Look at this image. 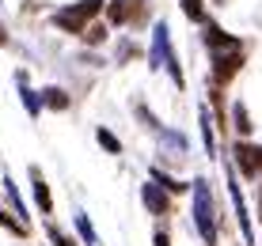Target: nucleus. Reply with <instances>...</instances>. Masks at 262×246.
<instances>
[{
  "label": "nucleus",
  "mask_w": 262,
  "mask_h": 246,
  "mask_svg": "<svg viewBox=\"0 0 262 246\" xmlns=\"http://www.w3.org/2000/svg\"><path fill=\"white\" fill-rule=\"evenodd\" d=\"M190 193H194V208H190V216H194L198 235H202V242H205V246H216V205H213V189H209V182H205V178H194V182H190Z\"/></svg>",
  "instance_id": "f257e3e1"
},
{
  "label": "nucleus",
  "mask_w": 262,
  "mask_h": 246,
  "mask_svg": "<svg viewBox=\"0 0 262 246\" xmlns=\"http://www.w3.org/2000/svg\"><path fill=\"white\" fill-rule=\"evenodd\" d=\"M148 68H167V72H171V80H175V87H179V91L186 87L183 65H179L175 50H171V31H167V23H164V19L152 27V42H148Z\"/></svg>",
  "instance_id": "f03ea898"
},
{
  "label": "nucleus",
  "mask_w": 262,
  "mask_h": 246,
  "mask_svg": "<svg viewBox=\"0 0 262 246\" xmlns=\"http://www.w3.org/2000/svg\"><path fill=\"white\" fill-rule=\"evenodd\" d=\"M99 12H106V0H76V4H69V8H57V12L50 15V23L57 27V31L76 34V38H80Z\"/></svg>",
  "instance_id": "7ed1b4c3"
},
{
  "label": "nucleus",
  "mask_w": 262,
  "mask_h": 246,
  "mask_svg": "<svg viewBox=\"0 0 262 246\" xmlns=\"http://www.w3.org/2000/svg\"><path fill=\"white\" fill-rule=\"evenodd\" d=\"M209 57H213V65H209V80H213V87H228L232 80L239 76V68H243V50L209 53Z\"/></svg>",
  "instance_id": "20e7f679"
},
{
  "label": "nucleus",
  "mask_w": 262,
  "mask_h": 246,
  "mask_svg": "<svg viewBox=\"0 0 262 246\" xmlns=\"http://www.w3.org/2000/svg\"><path fill=\"white\" fill-rule=\"evenodd\" d=\"M202 42H205V50H209V53H228V50H243V38H239V34H228L224 27H216L213 19L202 27Z\"/></svg>",
  "instance_id": "39448f33"
},
{
  "label": "nucleus",
  "mask_w": 262,
  "mask_h": 246,
  "mask_svg": "<svg viewBox=\"0 0 262 246\" xmlns=\"http://www.w3.org/2000/svg\"><path fill=\"white\" fill-rule=\"evenodd\" d=\"M228 193H232V208H236V220H239V231H243V242L255 246V227H251V216H247V201L239 193V182H236V170L228 167Z\"/></svg>",
  "instance_id": "423d86ee"
},
{
  "label": "nucleus",
  "mask_w": 262,
  "mask_h": 246,
  "mask_svg": "<svg viewBox=\"0 0 262 246\" xmlns=\"http://www.w3.org/2000/svg\"><path fill=\"white\" fill-rule=\"evenodd\" d=\"M236 167H239V175H243V178L262 175V144L236 140Z\"/></svg>",
  "instance_id": "0eeeda50"
},
{
  "label": "nucleus",
  "mask_w": 262,
  "mask_h": 246,
  "mask_svg": "<svg viewBox=\"0 0 262 246\" xmlns=\"http://www.w3.org/2000/svg\"><path fill=\"white\" fill-rule=\"evenodd\" d=\"M141 205L148 208L152 216H167V212H171V193H167L164 186H156V182L148 178V182L141 186Z\"/></svg>",
  "instance_id": "6e6552de"
},
{
  "label": "nucleus",
  "mask_w": 262,
  "mask_h": 246,
  "mask_svg": "<svg viewBox=\"0 0 262 246\" xmlns=\"http://www.w3.org/2000/svg\"><path fill=\"white\" fill-rule=\"evenodd\" d=\"M156 140H160V156H164V159H183L186 152H190L186 136H183V133H175V129H164V133H156Z\"/></svg>",
  "instance_id": "1a4fd4ad"
},
{
  "label": "nucleus",
  "mask_w": 262,
  "mask_h": 246,
  "mask_svg": "<svg viewBox=\"0 0 262 246\" xmlns=\"http://www.w3.org/2000/svg\"><path fill=\"white\" fill-rule=\"evenodd\" d=\"M31 182H34V205H38V212H53V193H50V186H46V178H42V170L38 167H31Z\"/></svg>",
  "instance_id": "9d476101"
},
{
  "label": "nucleus",
  "mask_w": 262,
  "mask_h": 246,
  "mask_svg": "<svg viewBox=\"0 0 262 246\" xmlns=\"http://www.w3.org/2000/svg\"><path fill=\"white\" fill-rule=\"evenodd\" d=\"M15 84H19V99H23L27 114L38 117V114H42V91H31V87H27V72H15Z\"/></svg>",
  "instance_id": "9b49d317"
},
{
  "label": "nucleus",
  "mask_w": 262,
  "mask_h": 246,
  "mask_svg": "<svg viewBox=\"0 0 262 246\" xmlns=\"http://www.w3.org/2000/svg\"><path fill=\"white\" fill-rule=\"evenodd\" d=\"M133 4L137 0H106V23L111 27H125L133 15Z\"/></svg>",
  "instance_id": "f8f14e48"
},
{
  "label": "nucleus",
  "mask_w": 262,
  "mask_h": 246,
  "mask_svg": "<svg viewBox=\"0 0 262 246\" xmlns=\"http://www.w3.org/2000/svg\"><path fill=\"white\" fill-rule=\"evenodd\" d=\"M232 129H236L239 140H247V136L255 133V125H251V114H247V106H243V103H232Z\"/></svg>",
  "instance_id": "ddd939ff"
},
{
  "label": "nucleus",
  "mask_w": 262,
  "mask_h": 246,
  "mask_svg": "<svg viewBox=\"0 0 262 246\" xmlns=\"http://www.w3.org/2000/svg\"><path fill=\"white\" fill-rule=\"evenodd\" d=\"M198 121H202L205 152H209V156H216V133H213V110H209V106H198Z\"/></svg>",
  "instance_id": "4468645a"
},
{
  "label": "nucleus",
  "mask_w": 262,
  "mask_h": 246,
  "mask_svg": "<svg viewBox=\"0 0 262 246\" xmlns=\"http://www.w3.org/2000/svg\"><path fill=\"white\" fill-rule=\"evenodd\" d=\"M179 4H183V15L190 23H198V27L209 23V4H205V0H179Z\"/></svg>",
  "instance_id": "2eb2a0df"
},
{
  "label": "nucleus",
  "mask_w": 262,
  "mask_h": 246,
  "mask_svg": "<svg viewBox=\"0 0 262 246\" xmlns=\"http://www.w3.org/2000/svg\"><path fill=\"white\" fill-rule=\"evenodd\" d=\"M42 106H46V110H69L72 99H69L65 87H46L42 91Z\"/></svg>",
  "instance_id": "dca6fc26"
},
{
  "label": "nucleus",
  "mask_w": 262,
  "mask_h": 246,
  "mask_svg": "<svg viewBox=\"0 0 262 246\" xmlns=\"http://www.w3.org/2000/svg\"><path fill=\"white\" fill-rule=\"evenodd\" d=\"M148 178H152V182H156V186H164V189H167V193H171V197H175V193H186V189H190V186H186V182H179V178H171V175H167V170H160V167H152V170H148Z\"/></svg>",
  "instance_id": "f3484780"
},
{
  "label": "nucleus",
  "mask_w": 262,
  "mask_h": 246,
  "mask_svg": "<svg viewBox=\"0 0 262 246\" xmlns=\"http://www.w3.org/2000/svg\"><path fill=\"white\" fill-rule=\"evenodd\" d=\"M4 197H8V205L15 208V216H23L27 220V201H23V193H19V186H15L12 178H4Z\"/></svg>",
  "instance_id": "a211bd4d"
},
{
  "label": "nucleus",
  "mask_w": 262,
  "mask_h": 246,
  "mask_svg": "<svg viewBox=\"0 0 262 246\" xmlns=\"http://www.w3.org/2000/svg\"><path fill=\"white\" fill-rule=\"evenodd\" d=\"M95 140H99V148H103V152H111V156H122V140H118L111 129H106V125H99V129H95Z\"/></svg>",
  "instance_id": "6ab92c4d"
},
{
  "label": "nucleus",
  "mask_w": 262,
  "mask_h": 246,
  "mask_svg": "<svg viewBox=\"0 0 262 246\" xmlns=\"http://www.w3.org/2000/svg\"><path fill=\"white\" fill-rule=\"evenodd\" d=\"M76 231H80V239H84V246H99V235H95L92 220H88V212H76Z\"/></svg>",
  "instance_id": "aec40b11"
},
{
  "label": "nucleus",
  "mask_w": 262,
  "mask_h": 246,
  "mask_svg": "<svg viewBox=\"0 0 262 246\" xmlns=\"http://www.w3.org/2000/svg\"><path fill=\"white\" fill-rule=\"evenodd\" d=\"M0 227H8L15 239H23V235H27V224H19V220H15V212H4V208H0Z\"/></svg>",
  "instance_id": "412c9836"
},
{
  "label": "nucleus",
  "mask_w": 262,
  "mask_h": 246,
  "mask_svg": "<svg viewBox=\"0 0 262 246\" xmlns=\"http://www.w3.org/2000/svg\"><path fill=\"white\" fill-rule=\"evenodd\" d=\"M137 117H141V125H144V129H152V133H164V125H160V117L152 114V110H148V106H144V103H137Z\"/></svg>",
  "instance_id": "4be33fe9"
},
{
  "label": "nucleus",
  "mask_w": 262,
  "mask_h": 246,
  "mask_svg": "<svg viewBox=\"0 0 262 246\" xmlns=\"http://www.w3.org/2000/svg\"><path fill=\"white\" fill-rule=\"evenodd\" d=\"M80 38H84L88 45H103V42H106V27H99V23H95V27H88Z\"/></svg>",
  "instance_id": "5701e85b"
},
{
  "label": "nucleus",
  "mask_w": 262,
  "mask_h": 246,
  "mask_svg": "<svg viewBox=\"0 0 262 246\" xmlns=\"http://www.w3.org/2000/svg\"><path fill=\"white\" fill-rule=\"evenodd\" d=\"M46 235H50V242H53V246H76L65 231H57V224H46Z\"/></svg>",
  "instance_id": "b1692460"
},
{
  "label": "nucleus",
  "mask_w": 262,
  "mask_h": 246,
  "mask_svg": "<svg viewBox=\"0 0 262 246\" xmlns=\"http://www.w3.org/2000/svg\"><path fill=\"white\" fill-rule=\"evenodd\" d=\"M152 242H156V246H171V235H167V227H156V231H152Z\"/></svg>",
  "instance_id": "393cba45"
},
{
  "label": "nucleus",
  "mask_w": 262,
  "mask_h": 246,
  "mask_svg": "<svg viewBox=\"0 0 262 246\" xmlns=\"http://www.w3.org/2000/svg\"><path fill=\"white\" fill-rule=\"evenodd\" d=\"M8 42H12V34H8V27H4V23H0V50H4V45H8Z\"/></svg>",
  "instance_id": "a878e982"
},
{
  "label": "nucleus",
  "mask_w": 262,
  "mask_h": 246,
  "mask_svg": "<svg viewBox=\"0 0 262 246\" xmlns=\"http://www.w3.org/2000/svg\"><path fill=\"white\" fill-rule=\"evenodd\" d=\"M258 216H262V186H258Z\"/></svg>",
  "instance_id": "bb28decb"
}]
</instances>
